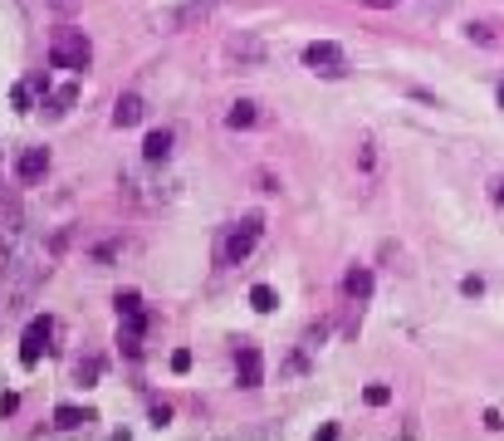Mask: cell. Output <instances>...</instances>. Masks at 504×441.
<instances>
[{"label":"cell","instance_id":"32","mask_svg":"<svg viewBox=\"0 0 504 441\" xmlns=\"http://www.w3.org/2000/svg\"><path fill=\"white\" fill-rule=\"evenodd\" d=\"M255 187H260V192H279V177H275V172H265V167H260V172H255Z\"/></svg>","mask_w":504,"mask_h":441},{"label":"cell","instance_id":"11","mask_svg":"<svg viewBox=\"0 0 504 441\" xmlns=\"http://www.w3.org/2000/svg\"><path fill=\"white\" fill-rule=\"evenodd\" d=\"M372 290H377V280H372V265H348V270H343V299H353V304H367V299H372Z\"/></svg>","mask_w":504,"mask_h":441},{"label":"cell","instance_id":"19","mask_svg":"<svg viewBox=\"0 0 504 441\" xmlns=\"http://www.w3.org/2000/svg\"><path fill=\"white\" fill-rule=\"evenodd\" d=\"M250 309H255V314H275V309H279L275 285H250Z\"/></svg>","mask_w":504,"mask_h":441},{"label":"cell","instance_id":"35","mask_svg":"<svg viewBox=\"0 0 504 441\" xmlns=\"http://www.w3.org/2000/svg\"><path fill=\"white\" fill-rule=\"evenodd\" d=\"M406 94H411L416 104H431V108H441V99H436V94H426V89H406Z\"/></svg>","mask_w":504,"mask_h":441},{"label":"cell","instance_id":"34","mask_svg":"<svg viewBox=\"0 0 504 441\" xmlns=\"http://www.w3.org/2000/svg\"><path fill=\"white\" fill-rule=\"evenodd\" d=\"M343 437V427H338V422H328V427H318V432H313V441H338Z\"/></svg>","mask_w":504,"mask_h":441},{"label":"cell","instance_id":"39","mask_svg":"<svg viewBox=\"0 0 504 441\" xmlns=\"http://www.w3.org/2000/svg\"><path fill=\"white\" fill-rule=\"evenodd\" d=\"M54 5H59V10H69V5H74V0H54Z\"/></svg>","mask_w":504,"mask_h":441},{"label":"cell","instance_id":"3","mask_svg":"<svg viewBox=\"0 0 504 441\" xmlns=\"http://www.w3.org/2000/svg\"><path fill=\"white\" fill-rule=\"evenodd\" d=\"M303 69L318 74V79H343L348 74V54L333 39H313V44H303Z\"/></svg>","mask_w":504,"mask_h":441},{"label":"cell","instance_id":"23","mask_svg":"<svg viewBox=\"0 0 504 441\" xmlns=\"http://www.w3.org/2000/svg\"><path fill=\"white\" fill-rule=\"evenodd\" d=\"M358 172H367V177L377 172V142H372V137L358 142Z\"/></svg>","mask_w":504,"mask_h":441},{"label":"cell","instance_id":"13","mask_svg":"<svg viewBox=\"0 0 504 441\" xmlns=\"http://www.w3.org/2000/svg\"><path fill=\"white\" fill-rule=\"evenodd\" d=\"M142 118H147L142 94H118V104H113V128H137Z\"/></svg>","mask_w":504,"mask_h":441},{"label":"cell","instance_id":"14","mask_svg":"<svg viewBox=\"0 0 504 441\" xmlns=\"http://www.w3.org/2000/svg\"><path fill=\"white\" fill-rule=\"evenodd\" d=\"M465 39H470V44H485V49H500L504 25L500 20H465Z\"/></svg>","mask_w":504,"mask_h":441},{"label":"cell","instance_id":"5","mask_svg":"<svg viewBox=\"0 0 504 441\" xmlns=\"http://www.w3.org/2000/svg\"><path fill=\"white\" fill-rule=\"evenodd\" d=\"M235 387H245V392L265 387V353H260V343H250V338L235 343Z\"/></svg>","mask_w":504,"mask_h":441},{"label":"cell","instance_id":"8","mask_svg":"<svg viewBox=\"0 0 504 441\" xmlns=\"http://www.w3.org/2000/svg\"><path fill=\"white\" fill-rule=\"evenodd\" d=\"M215 5H220V0H182V5H172V10L162 15V25H167V30H191V25H201Z\"/></svg>","mask_w":504,"mask_h":441},{"label":"cell","instance_id":"27","mask_svg":"<svg viewBox=\"0 0 504 441\" xmlns=\"http://www.w3.org/2000/svg\"><path fill=\"white\" fill-rule=\"evenodd\" d=\"M172 417H177V412H172L167 402H152V407H147V422H152V427H172Z\"/></svg>","mask_w":504,"mask_h":441},{"label":"cell","instance_id":"1","mask_svg":"<svg viewBox=\"0 0 504 441\" xmlns=\"http://www.w3.org/2000/svg\"><path fill=\"white\" fill-rule=\"evenodd\" d=\"M260 240H265V211H245L240 220L220 225V235H215V265H220V270L245 265Z\"/></svg>","mask_w":504,"mask_h":441},{"label":"cell","instance_id":"31","mask_svg":"<svg viewBox=\"0 0 504 441\" xmlns=\"http://www.w3.org/2000/svg\"><path fill=\"white\" fill-rule=\"evenodd\" d=\"M480 422H485V432H504V417H500V407H485V412H480Z\"/></svg>","mask_w":504,"mask_h":441},{"label":"cell","instance_id":"4","mask_svg":"<svg viewBox=\"0 0 504 441\" xmlns=\"http://www.w3.org/2000/svg\"><path fill=\"white\" fill-rule=\"evenodd\" d=\"M49 338H54V319L49 314H34L25 333H20V368H39L44 353H49Z\"/></svg>","mask_w":504,"mask_h":441},{"label":"cell","instance_id":"15","mask_svg":"<svg viewBox=\"0 0 504 441\" xmlns=\"http://www.w3.org/2000/svg\"><path fill=\"white\" fill-rule=\"evenodd\" d=\"M89 422H99L94 407H54V432H79Z\"/></svg>","mask_w":504,"mask_h":441},{"label":"cell","instance_id":"24","mask_svg":"<svg viewBox=\"0 0 504 441\" xmlns=\"http://www.w3.org/2000/svg\"><path fill=\"white\" fill-rule=\"evenodd\" d=\"M308 368H313V363H308V348H299V353H289V358H284V368H279V373H284V378H303Z\"/></svg>","mask_w":504,"mask_h":441},{"label":"cell","instance_id":"18","mask_svg":"<svg viewBox=\"0 0 504 441\" xmlns=\"http://www.w3.org/2000/svg\"><path fill=\"white\" fill-rule=\"evenodd\" d=\"M99 378H103V353H84L74 363V383L79 387H99Z\"/></svg>","mask_w":504,"mask_h":441},{"label":"cell","instance_id":"37","mask_svg":"<svg viewBox=\"0 0 504 441\" xmlns=\"http://www.w3.org/2000/svg\"><path fill=\"white\" fill-rule=\"evenodd\" d=\"M358 5H367V10H397L402 0H358Z\"/></svg>","mask_w":504,"mask_h":441},{"label":"cell","instance_id":"20","mask_svg":"<svg viewBox=\"0 0 504 441\" xmlns=\"http://www.w3.org/2000/svg\"><path fill=\"white\" fill-rule=\"evenodd\" d=\"M113 314H118V319H122V314H142V294H137L132 285L118 290V294H113Z\"/></svg>","mask_w":504,"mask_h":441},{"label":"cell","instance_id":"12","mask_svg":"<svg viewBox=\"0 0 504 441\" xmlns=\"http://www.w3.org/2000/svg\"><path fill=\"white\" fill-rule=\"evenodd\" d=\"M172 142H177V132H172V128H152V132L142 137V162H147V167L167 162V157H172Z\"/></svg>","mask_w":504,"mask_h":441},{"label":"cell","instance_id":"38","mask_svg":"<svg viewBox=\"0 0 504 441\" xmlns=\"http://www.w3.org/2000/svg\"><path fill=\"white\" fill-rule=\"evenodd\" d=\"M495 104H500V108H504V79H500V89H495Z\"/></svg>","mask_w":504,"mask_h":441},{"label":"cell","instance_id":"10","mask_svg":"<svg viewBox=\"0 0 504 441\" xmlns=\"http://www.w3.org/2000/svg\"><path fill=\"white\" fill-rule=\"evenodd\" d=\"M20 225H25L20 182H15V187H5V182H0V235H20Z\"/></svg>","mask_w":504,"mask_h":441},{"label":"cell","instance_id":"33","mask_svg":"<svg viewBox=\"0 0 504 441\" xmlns=\"http://www.w3.org/2000/svg\"><path fill=\"white\" fill-rule=\"evenodd\" d=\"M187 368H191V348H177L172 353V373H187Z\"/></svg>","mask_w":504,"mask_h":441},{"label":"cell","instance_id":"28","mask_svg":"<svg viewBox=\"0 0 504 441\" xmlns=\"http://www.w3.org/2000/svg\"><path fill=\"white\" fill-rule=\"evenodd\" d=\"M460 294H465V299H485V280H480V275H465V280H460Z\"/></svg>","mask_w":504,"mask_h":441},{"label":"cell","instance_id":"36","mask_svg":"<svg viewBox=\"0 0 504 441\" xmlns=\"http://www.w3.org/2000/svg\"><path fill=\"white\" fill-rule=\"evenodd\" d=\"M490 201H495V206H504V177H495V182H490Z\"/></svg>","mask_w":504,"mask_h":441},{"label":"cell","instance_id":"26","mask_svg":"<svg viewBox=\"0 0 504 441\" xmlns=\"http://www.w3.org/2000/svg\"><path fill=\"white\" fill-rule=\"evenodd\" d=\"M10 104H15V113H34V94H30V84H15V89H10Z\"/></svg>","mask_w":504,"mask_h":441},{"label":"cell","instance_id":"7","mask_svg":"<svg viewBox=\"0 0 504 441\" xmlns=\"http://www.w3.org/2000/svg\"><path fill=\"white\" fill-rule=\"evenodd\" d=\"M225 59L235 69H260L265 64V39L260 35H235V39H225Z\"/></svg>","mask_w":504,"mask_h":441},{"label":"cell","instance_id":"9","mask_svg":"<svg viewBox=\"0 0 504 441\" xmlns=\"http://www.w3.org/2000/svg\"><path fill=\"white\" fill-rule=\"evenodd\" d=\"M44 172H49V147H25V152L15 157V182H20V187L44 182Z\"/></svg>","mask_w":504,"mask_h":441},{"label":"cell","instance_id":"25","mask_svg":"<svg viewBox=\"0 0 504 441\" xmlns=\"http://www.w3.org/2000/svg\"><path fill=\"white\" fill-rule=\"evenodd\" d=\"M363 402H367V407H387V402H392V387H387V383H367V387H363Z\"/></svg>","mask_w":504,"mask_h":441},{"label":"cell","instance_id":"2","mask_svg":"<svg viewBox=\"0 0 504 441\" xmlns=\"http://www.w3.org/2000/svg\"><path fill=\"white\" fill-rule=\"evenodd\" d=\"M94 64V44H89V35L84 30H54L49 35V69H74V74H84Z\"/></svg>","mask_w":504,"mask_h":441},{"label":"cell","instance_id":"21","mask_svg":"<svg viewBox=\"0 0 504 441\" xmlns=\"http://www.w3.org/2000/svg\"><path fill=\"white\" fill-rule=\"evenodd\" d=\"M328 333H333V319H313V324L303 329V348H323Z\"/></svg>","mask_w":504,"mask_h":441},{"label":"cell","instance_id":"16","mask_svg":"<svg viewBox=\"0 0 504 441\" xmlns=\"http://www.w3.org/2000/svg\"><path fill=\"white\" fill-rule=\"evenodd\" d=\"M74 104H79V84H64V89H54V94H49L39 108H44V118H64Z\"/></svg>","mask_w":504,"mask_h":441},{"label":"cell","instance_id":"17","mask_svg":"<svg viewBox=\"0 0 504 441\" xmlns=\"http://www.w3.org/2000/svg\"><path fill=\"white\" fill-rule=\"evenodd\" d=\"M255 123H260V104L255 99H235L230 113H225V128H235V132L240 128H255Z\"/></svg>","mask_w":504,"mask_h":441},{"label":"cell","instance_id":"22","mask_svg":"<svg viewBox=\"0 0 504 441\" xmlns=\"http://www.w3.org/2000/svg\"><path fill=\"white\" fill-rule=\"evenodd\" d=\"M118 255H122V240H99V245L89 250V260H94V265H113Z\"/></svg>","mask_w":504,"mask_h":441},{"label":"cell","instance_id":"29","mask_svg":"<svg viewBox=\"0 0 504 441\" xmlns=\"http://www.w3.org/2000/svg\"><path fill=\"white\" fill-rule=\"evenodd\" d=\"M20 412V392H0V422H10Z\"/></svg>","mask_w":504,"mask_h":441},{"label":"cell","instance_id":"6","mask_svg":"<svg viewBox=\"0 0 504 441\" xmlns=\"http://www.w3.org/2000/svg\"><path fill=\"white\" fill-rule=\"evenodd\" d=\"M152 324H157L152 309H142V314H122V319H118V353H122V358H142V338H147Z\"/></svg>","mask_w":504,"mask_h":441},{"label":"cell","instance_id":"30","mask_svg":"<svg viewBox=\"0 0 504 441\" xmlns=\"http://www.w3.org/2000/svg\"><path fill=\"white\" fill-rule=\"evenodd\" d=\"M69 240H74V230H54V235H49V255H64Z\"/></svg>","mask_w":504,"mask_h":441}]
</instances>
